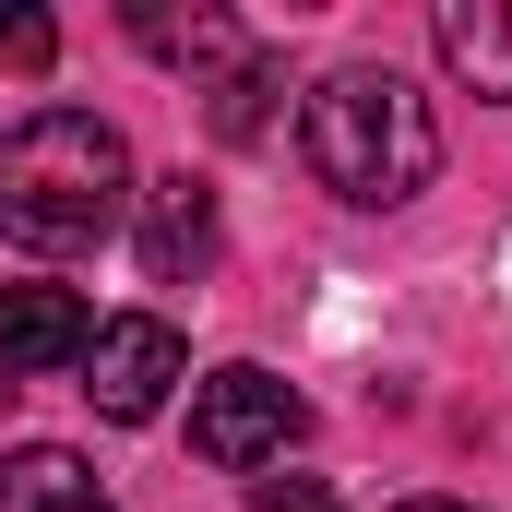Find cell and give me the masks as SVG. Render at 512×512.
<instances>
[{"mask_svg":"<svg viewBox=\"0 0 512 512\" xmlns=\"http://www.w3.org/2000/svg\"><path fill=\"white\" fill-rule=\"evenodd\" d=\"M131 203H143V274H155V286H179V274L215 262V179L167 167V179H143Z\"/></svg>","mask_w":512,"mask_h":512,"instance_id":"obj_6","label":"cell"},{"mask_svg":"<svg viewBox=\"0 0 512 512\" xmlns=\"http://www.w3.org/2000/svg\"><path fill=\"white\" fill-rule=\"evenodd\" d=\"M60 60V24L48 12H0V72H48Z\"/></svg>","mask_w":512,"mask_h":512,"instance_id":"obj_10","label":"cell"},{"mask_svg":"<svg viewBox=\"0 0 512 512\" xmlns=\"http://www.w3.org/2000/svg\"><path fill=\"white\" fill-rule=\"evenodd\" d=\"M262 96H274V60H262V48H239L227 72H203V120L227 131V143H262V120H274Z\"/></svg>","mask_w":512,"mask_h":512,"instance_id":"obj_9","label":"cell"},{"mask_svg":"<svg viewBox=\"0 0 512 512\" xmlns=\"http://www.w3.org/2000/svg\"><path fill=\"white\" fill-rule=\"evenodd\" d=\"M310 429V405L274 382V370H215V382H191V453L203 465H286V441Z\"/></svg>","mask_w":512,"mask_h":512,"instance_id":"obj_3","label":"cell"},{"mask_svg":"<svg viewBox=\"0 0 512 512\" xmlns=\"http://www.w3.org/2000/svg\"><path fill=\"white\" fill-rule=\"evenodd\" d=\"M262 512H334V477H262Z\"/></svg>","mask_w":512,"mask_h":512,"instance_id":"obj_11","label":"cell"},{"mask_svg":"<svg viewBox=\"0 0 512 512\" xmlns=\"http://www.w3.org/2000/svg\"><path fill=\"white\" fill-rule=\"evenodd\" d=\"M179 370H191L179 322H155V310H120V322H96V346H84V405H96L108 429H143V417H167Z\"/></svg>","mask_w":512,"mask_h":512,"instance_id":"obj_4","label":"cell"},{"mask_svg":"<svg viewBox=\"0 0 512 512\" xmlns=\"http://www.w3.org/2000/svg\"><path fill=\"white\" fill-rule=\"evenodd\" d=\"M298 155H310V179H322L334 203L393 215V203H417V191L441 179V108H429L393 60H346V72L310 84Z\"/></svg>","mask_w":512,"mask_h":512,"instance_id":"obj_2","label":"cell"},{"mask_svg":"<svg viewBox=\"0 0 512 512\" xmlns=\"http://www.w3.org/2000/svg\"><path fill=\"white\" fill-rule=\"evenodd\" d=\"M405 512H477V501H405Z\"/></svg>","mask_w":512,"mask_h":512,"instance_id":"obj_12","label":"cell"},{"mask_svg":"<svg viewBox=\"0 0 512 512\" xmlns=\"http://www.w3.org/2000/svg\"><path fill=\"white\" fill-rule=\"evenodd\" d=\"M441 60H453V84L512 96V12L501 0H441Z\"/></svg>","mask_w":512,"mask_h":512,"instance_id":"obj_8","label":"cell"},{"mask_svg":"<svg viewBox=\"0 0 512 512\" xmlns=\"http://www.w3.org/2000/svg\"><path fill=\"white\" fill-rule=\"evenodd\" d=\"M0 512H120V501H108V477H96L84 453H60V441H24V453L0 465Z\"/></svg>","mask_w":512,"mask_h":512,"instance_id":"obj_7","label":"cell"},{"mask_svg":"<svg viewBox=\"0 0 512 512\" xmlns=\"http://www.w3.org/2000/svg\"><path fill=\"white\" fill-rule=\"evenodd\" d=\"M84 346H96V310H84V286H0V370H84Z\"/></svg>","mask_w":512,"mask_h":512,"instance_id":"obj_5","label":"cell"},{"mask_svg":"<svg viewBox=\"0 0 512 512\" xmlns=\"http://www.w3.org/2000/svg\"><path fill=\"white\" fill-rule=\"evenodd\" d=\"M131 215V143L96 108H36L0 131V239L36 262L96 251Z\"/></svg>","mask_w":512,"mask_h":512,"instance_id":"obj_1","label":"cell"}]
</instances>
